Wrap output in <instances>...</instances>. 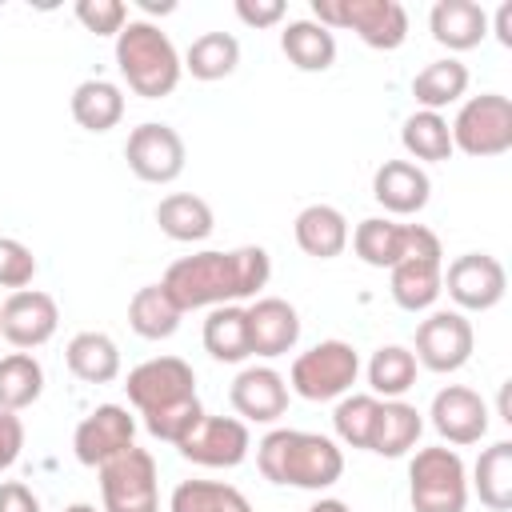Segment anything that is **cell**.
I'll use <instances>...</instances> for the list:
<instances>
[{
  "label": "cell",
  "instance_id": "3957f363",
  "mask_svg": "<svg viewBox=\"0 0 512 512\" xmlns=\"http://www.w3.org/2000/svg\"><path fill=\"white\" fill-rule=\"evenodd\" d=\"M256 468L264 480L304 492H324L344 476V452L332 436L276 428L256 444Z\"/></svg>",
  "mask_w": 512,
  "mask_h": 512
},
{
  "label": "cell",
  "instance_id": "f1b7e54d",
  "mask_svg": "<svg viewBox=\"0 0 512 512\" xmlns=\"http://www.w3.org/2000/svg\"><path fill=\"white\" fill-rule=\"evenodd\" d=\"M408 236H412V224H396V220H384V216H368V220L356 224L352 248H356V256H360L368 268H392V264L408 252Z\"/></svg>",
  "mask_w": 512,
  "mask_h": 512
},
{
  "label": "cell",
  "instance_id": "484cf974",
  "mask_svg": "<svg viewBox=\"0 0 512 512\" xmlns=\"http://www.w3.org/2000/svg\"><path fill=\"white\" fill-rule=\"evenodd\" d=\"M280 52L300 72H328L336 64V36L316 20H288L280 32Z\"/></svg>",
  "mask_w": 512,
  "mask_h": 512
},
{
  "label": "cell",
  "instance_id": "f35d334b",
  "mask_svg": "<svg viewBox=\"0 0 512 512\" xmlns=\"http://www.w3.org/2000/svg\"><path fill=\"white\" fill-rule=\"evenodd\" d=\"M32 276H36L32 248L24 240H16V236H0V288L20 292V288L32 284Z\"/></svg>",
  "mask_w": 512,
  "mask_h": 512
},
{
  "label": "cell",
  "instance_id": "7dc6e473",
  "mask_svg": "<svg viewBox=\"0 0 512 512\" xmlns=\"http://www.w3.org/2000/svg\"><path fill=\"white\" fill-rule=\"evenodd\" d=\"M64 512H96V508H92V504H68Z\"/></svg>",
  "mask_w": 512,
  "mask_h": 512
},
{
  "label": "cell",
  "instance_id": "603a6c76",
  "mask_svg": "<svg viewBox=\"0 0 512 512\" xmlns=\"http://www.w3.org/2000/svg\"><path fill=\"white\" fill-rule=\"evenodd\" d=\"M156 224L168 240L176 244H196V240H208L212 228H216V216L208 208L204 196H192V192H172L156 204Z\"/></svg>",
  "mask_w": 512,
  "mask_h": 512
},
{
  "label": "cell",
  "instance_id": "ac0fdd59",
  "mask_svg": "<svg viewBox=\"0 0 512 512\" xmlns=\"http://www.w3.org/2000/svg\"><path fill=\"white\" fill-rule=\"evenodd\" d=\"M228 400H232V408L244 424H272L288 412V384L276 368L252 364L232 380Z\"/></svg>",
  "mask_w": 512,
  "mask_h": 512
},
{
  "label": "cell",
  "instance_id": "8fae6325",
  "mask_svg": "<svg viewBox=\"0 0 512 512\" xmlns=\"http://www.w3.org/2000/svg\"><path fill=\"white\" fill-rule=\"evenodd\" d=\"M472 348H476L472 320L456 308H440L416 324V352L412 356L428 372H460L472 360Z\"/></svg>",
  "mask_w": 512,
  "mask_h": 512
},
{
  "label": "cell",
  "instance_id": "5bb4252c",
  "mask_svg": "<svg viewBox=\"0 0 512 512\" xmlns=\"http://www.w3.org/2000/svg\"><path fill=\"white\" fill-rule=\"evenodd\" d=\"M184 460L192 464H204V468H236L248 460V448H252V436H248V424L236 420V416H200L196 428L176 444Z\"/></svg>",
  "mask_w": 512,
  "mask_h": 512
},
{
  "label": "cell",
  "instance_id": "ee69618b",
  "mask_svg": "<svg viewBox=\"0 0 512 512\" xmlns=\"http://www.w3.org/2000/svg\"><path fill=\"white\" fill-rule=\"evenodd\" d=\"M496 40L504 48H512V4H500L496 8Z\"/></svg>",
  "mask_w": 512,
  "mask_h": 512
},
{
  "label": "cell",
  "instance_id": "7a4b0ae2",
  "mask_svg": "<svg viewBox=\"0 0 512 512\" xmlns=\"http://www.w3.org/2000/svg\"><path fill=\"white\" fill-rule=\"evenodd\" d=\"M124 388H128L132 408L144 416V428L156 440L172 444V448L204 416L200 396H196V372L180 356H156V360L136 364L128 372V384Z\"/></svg>",
  "mask_w": 512,
  "mask_h": 512
},
{
  "label": "cell",
  "instance_id": "1f68e13d",
  "mask_svg": "<svg viewBox=\"0 0 512 512\" xmlns=\"http://www.w3.org/2000/svg\"><path fill=\"white\" fill-rule=\"evenodd\" d=\"M472 488L484 508L508 512L512 508V440H496L480 452L472 468Z\"/></svg>",
  "mask_w": 512,
  "mask_h": 512
},
{
  "label": "cell",
  "instance_id": "8d00e7d4",
  "mask_svg": "<svg viewBox=\"0 0 512 512\" xmlns=\"http://www.w3.org/2000/svg\"><path fill=\"white\" fill-rule=\"evenodd\" d=\"M416 356L400 344H384L372 352L368 360V384H372V396H384V400H400L412 384H416Z\"/></svg>",
  "mask_w": 512,
  "mask_h": 512
},
{
  "label": "cell",
  "instance_id": "b9f144b4",
  "mask_svg": "<svg viewBox=\"0 0 512 512\" xmlns=\"http://www.w3.org/2000/svg\"><path fill=\"white\" fill-rule=\"evenodd\" d=\"M24 448V420L16 412H0V472L20 460Z\"/></svg>",
  "mask_w": 512,
  "mask_h": 512
},
{
  "label": "cell",
  "instance_id": "d590c367",
  "mask_svg": "<svg viewBox=\"0 0 512 512\" xmlns=\"http://www.w3.org/2000/svg\"><path fill=\"white\" fill-rule=\"evenodd\" d=\"M168 512H252L248 496L220 480H184L172 488Z\"/></svg>",
  "mask_w": 512,
  "mask_h": 512
},
{
  "label": "cell",
  "instance_id": "d6986e66",
  "mask_svg": "<svg viewBox=\"0 0 512 512\" xmlns=\"http://www.w3.org/2000/svg\"><path fill=\"white\" fill-rule=\"evenodd\" d=\"M244 312H248V348H252V356H268L272 360V356H284V352L296 348L300 316H296V308L288 300L260 296Z\"/></svg>",
  "mask_w": 512,
  "mask_h": 512
},
{
  "label": "cell",
  "instance_id": "4316f807",
  "mask_svg": "<svg viewBox=\"0 0 512 512\" xmlns=\"http://www.w3.org/2000/svg\"><path fill=\"white\" fill-rule=\"evenodd\" d=\"M200 340H204V352H208L212 360H220V364H240V360H248V356H252V348H248V312H244L240 304H220V308H212L208 320H204Z\"/></svg>",
  "mask_w": 512,
  "mask_h": 512
},
{
  "label": "cell",
  "instance_id": "7c38bea8",
  "mask_svg": "<svg viewBox=\"0 0 512 512\" xmlns=\"http://www.w3.org/2000/svg\"><path fill=\"white\" fill-rule=\"evenodd\" d=\"M124 160L128 168L144 180V184H172L180 172H184V136L172 128V124H140L128 132V144H124Z\"/></svg>",
  "mask_w": 512,
  "mask_h": 512
},
{
  "label": "cell",
  "instance_id": "ab89813d",
  "mask_svg": "<svg viewBox=\"0 0 512 512\" xmlns=\"http://www.w3.org/2000/svg\"><path fill=\"white\" fill-rule=\"evenodd\" d=\"M76 20L96 36H120L128 24V8L120 0H76Z\"/></svg>",
  "mask_w": 512,
  "mask_h": 512
},
{
  "label": "cell",
  "instance_id": "44dd1931",
  "mask_svg": "<svg viewBox=\"0 0 512 512\" xmlns=\"http://www.w3.org/2000/svg\"><path fill=\"white\" fill-rule=\"evenodd\" d=\"M432 40L448 52H468L488 36V12L476 0H436L428 12Z\"/></svg>",
  "mask_w": 512,
  "mask_h": 512
},
{
  "label": "cell",
  "instance_id": "ba28073f",
  "mask_svg": "<svg viewBox=\"0 0 512 512\" xmlns=\"http://www.w3.org/2000/svg\"><path fill=\"white\" fill-rule=\"evenodd\" d=\"M104 512H160V468L148 448L128 444L100 464Z\"/></svg>",
  "mask_w": 512,
  "mask_h": 512
},
{
  "label": "cell",
  "instance_id": "836d02e7",
  "mask_svg": "<svg viewBox=\"0 0 512 512\" xmlns=\"http://www.w3.org/2000/svg\"><path fill=\"white\" fill-rule=\"evenodd\" d=\"M44 392V368L32 352H8L0 360V412H24Z\"/></svg>",
  "mask_w": 512,
  "mask_h": 512
},
{
  "label": "cell",
  "instance_id": "f6af8a7d",
  "mask_svg": "<svg viewBox=\"0 0 512 512\" xmlns=\"http://www.w3.org/2000/svg\"><path fill=\"white\" fill-rule=\"evenodd\" d=\"M308 512H352V508H348L344 500H332V496H324V500H316Z\"/></svg>",
  "mask_w": 512,
  "mask_h": 512
},
{
  "label": "cell",
  "instance_id": "8992f818",
  "mask_svg": "<svg viewBox=\"0 0 512 512\" xmlns=\"http://www.w3.org/2000/svg\"><path fill=\"white\" fill-rule=\"evenodd\" d=\"M312 20L328 32L352 28L376 52H392L408 40V12L400 0H312Z\"/></svg>",
  "mask_w": 512,
  "mask_h": 512
},
{
  "label": "cell",
  "instance_id": "5b68a950",
  "mask_svg": "<svg viewBox=\"0 0 512 512\" xmlns=\"http://www.w3.org/2000/svg\"><path fill=\"white\" fill-rule=\"evenodd\" d=\"M388 292L404 312H428L444 292V248L424 224H412L408 252L388 268Z\"/></svg>",
  "mask_w": 512,
  "mask_h": 512
},
{
  "label": "cell",
  "instance_id": "4fadbf2b",
  "mask_svg": "<svg viewBox=\"0 0 512 512\" xmlns=\"http://www.w3.org/2000/svg\"><path fill=\"white\" fill-rule=\"evenodd\" d=\"M444 292L456 300V312H488L508 292V272L488 252H464L444 272Z\"/></svg>",
  "mask_w": 512,
  "mask_h": 512
},
{
  "label": "cell",
  "instance_id": "4dcf8cb0",
  "mask_svg": "<svg viewBox=\"0 0 512 512\" xmlns=\"http://www.w3.org/2000/svg\"><path fill=\"white\" fill-rule=\"evenodd\" d=\"M180 316L184 312L172 304V296L164 292V284H144L128 300V324L144 340H168V336H176Z\"/></svg>",
  "mask_w": 512,
  "mask_h": 512
},
{
  "label": "cell",
  "instance_id": "7402d4cb",
  "mask_svg": "<svg viewBox=\"0 0 512 512\" xmlns=\"http://www.w3.org/2000/svg\"><path fill=\"white\" fill-rule=\"evenodd\" d=\"M292 236H296V244H300L304 256H312V260H336L348 248V220L332 204H308V208H300V216L292 224Z\"/></svg>",
  "mask_w": 512,
  "mask_h": 512
},
{
  "label": "cell",
  "instance_id": "6da1fadb",
  "mask_svg": "<svg viewBox=\"0 0 512 512\" xmlns=\"http://www.w3.org/2000/svg\"><path fill=\"white\" fill-rule=\"evenodd\" d=\"M272 276V260L260 244H244L232 252H196V256H180L168 264L164 272V292L172 296V304L180 312H196V308H220V304H240L252 300Z\"/></svg>",
  "mask_w": 512,
  "mask_h": 512
},
{
  "label": "cell",
  "instance_id": "e575fe53",
  "mask_svg": "<svg viewBox=\"0 0 512 512\" xmlns=\"http://www.w3.org/2000/svg\"><path fill=\"white\" fill-rule=\"evenodd\" d=\"M400 144H404V152L412 156V164L416 160H424V164H440V160H448L456 148H452V132H448V120L440 116V112H412L408 120H404V128H400Z\"/></svg>",
  "mask_w": 512,
  "mask_h": 512
},
{
  "label": "cell",
  "instance_id": "9c48e42d",
  "mask_svg": "<svg viewBox=\"0 0 512 512\" xmlns=\"http://www.w3.org/2000/svg\"><path fill=\"white\" fill-rule=\"evenodd\" d=\"M360 376V352L348 340H320L308 352H300L292 360L288 372V388L300 400H336L344 396Z\"/></svg>",
  "mask_w": 512,
  "mask_h": 512
},
{
  "label": "cell",
  "instance_id": "277c9868",
  "mask_svg": "<svg viewBox=\"0 0 512 512\" xmlns=\"http://www.w3.org/2000/svg\"><path fill=\"white\" fill-rule=\"evenodd\" d=\"M116 68L124 84L144 100H164L176 92L184 64L168 32H160L152 20H128L116 36Z\"/></svg>",
  "mask_w": 512,
  "mask_h": 512
},
{
  "label": "cell",
  "instance_id": "d4e9b609",
  "mask_svg": "<svg viewBox=\"0 0 512 512\" xmlns=\"http://www.w3.org/2000/svg\"><path fill=\"white\" fill-rule=\"evenodd\" d=\"M420 432H424V416L416 412V404H404V400H380V416H376L368 452L396 460V456H404V452L416 448Z\"/></svg>",
  "mask_w": 512,
  "mask_h": 512
},
{
  "label": "cell",
  "instance_id": "83f0119b",
  "mask_svg": "<svg viewBox=\"0 0 512 512\" xmlns=\"http://www.w3.org/2000/svg\"><path fill=\"white\" fill-rule=\"evenodd\" d=\"M72 120L84 132H108L124 120V92L112 80H84L72 92Z\"/></svg>",
  "mask_w": 512,
  "mask_h": 512
},
{
  "label": "cell",
  "instance_id": "ffe728a7",
  "mask_svg": "<svg viewBox=\"0 0 512 512\" xmlns=\"http://www.w3.org/2000/svg\"><path fill=\"white\" fill-rule=\"evenodd\" d=\"M372 196L376 204H384L388 212L396 216H412L428 204L432 196V180L420 164L412 160H384L376 172H372Z\"/></svg>",
  "mask_w": 512,
  "mask_h": 512
},
{
  "label": "cell",
  "instance_id": "7bdbcfd3",
  "mask_svg": "<svg viewBox=\"0 0 512 512\" xmlns=\"http://www.w3.org/2000/svg\"><path fill=\"white\" fill-rule=\"evenodd\" d=\"M0 512H40V500L28 484L20 480H4L0 484Z\"/></svg>",
  "mask_w": 512,
  "mask_h": 512
},
{
  "label": "cell",
  "instance_id": "74e56055",
  "mask_svg": "<svg viewBox=\"0 0 512 512\" xmlns=\"http://www.w3.org/2000/svg\"><path fill=\"white\" fill-rule=\"evenodd\" d=\"M376 416H380V396H372V392H352V396H344V400L336 404V412H332L336 440L348 444V448H364V452H368Z\"/></svg>",
  "mask_w": 512,
  "mask_h": 512
},
{
  "label": "cell",
  "instance_id": "d6a6232c",
  "mask_svg": "<svg viewBox=\"0 0 512 512\" xmlns=\"http://www.w3.org/2000/svg\"><path fill=\"white\" fill-rule=\"evenodd\" d=\"M464 92H468V68L460 60H452V56L424 64L416 72V80H412V96H416V104L424 112H440V108L456 104Z\"/></svg>",
  "mask_w": 512,
  "mask_h": 512
},
{
  "label": "cell",
  "instance_id": "f546056e",
  "mask_svg": "<svg viewBox=\"0 0 512 512\" xmlns=\"http://www.w3.org/2000/svg\"><path fill=\"white\" fill-rule=\"evenodd\" d=\"M180 64H184V72L192 80H204V84L224 80L240 64V40L232 32H204V36H196L188 44V52L180 56Z\"/></svg>",
  "mask_w": 512,
  "mask_h": 512
},
{
  "label": "cell",
  "instance_id": "e0dca14e",
  "mask_svg": "<svg viewBox=\"0 0 512 512\" xmlns=\"http://www.w3.org/2000/svg\"><path fill=\"white\" fill-rule=\"evenodd\" d=\"M432 428L448 440V444H456V448H464V444H480L484 440V432H488V404L480 400V392H472V388H464V384H448V388H440L436 396H432Z\"/></svg>",
  "mask_w": 512,
  "mask_h": 512
},
{
  "label": "cell",
  "instance_id": "cb8c5ba5",
  "mask_svg": "<svg viewBox=\"0 0 512 512\" xmlns=\"http://www.w3.org/2000/svg\"><path fill=\"white\" fill-rule=\"evenodd\" d=\"M68 372L84 384H112L120 376V348L104 332H76L64 348Z\"/></svg>",
  "mask_w": 512,
  "mask_h": 512
},
{
  "label": "cell",
  "instance_id": "52a82bcc",
  "mask_svg": "<svg viewBox=\"0 0 512 512\" xmlns=\"http://www.w3.org/2000/svg\"><path fill=\"white\" fill-rule=\"evenodd\" d=\"M408 500L412 512H464L468 508V472L456 448H420L408 464Z\"/></svg>",
  "mask_w": 512,
  "mask_h": 512
},
{
  "label": "cell",
  "instance_id": "60d3db41",
  "mask_svg": "<svg viewBox=\"0 0 512 512\" xmlns=\"http://www.w3.org/2000/svg\"><path fill=\"white\" fill-rule=\"evenodd\" d=\"M284 0H236V16L248 24V28H272L284 20Z\"/></svg>",
  "mask_w": 512,
  "mask_h": 512
},
{
  "label": "cell",
  "instance_id": "bcb514c9",
  "mask_svg": "<svg viewBox=\"0 0 512 512\" xmlns=\"http://www.w3.org/2000/svg\"><path fill=\"white\" fill-rule=\"evenodd\" d=\"M140 8H144V12H172L176 4H172V0H164V4H156V0H140Z\"/></svg>",
  "mask_w": 512,
  "mask_h": 512
},
{
  "label": "cell",
  "instance_id": "30bf717a",
  "mask_svg": "<svg viewBox=\"0 0 512 512\" xmlns=\"http://www.w3.org/2000/svg\"><path fill=\"white\" fill-rule=\"evenodd\" d=\"M448 132H452V148H460L472 160L504 156L512 148V100L500 92H480L460 104Z\"/></svg>",
  "mask_w": 512,
  "mask_h": 512
},
{
  "label": "cell",
  "instance_id": "9a60e30c",
  "mask_svg": "<svg viewBox=\"0 0 512 512\" xmlns=\"http://www.w3.org/2000/svg\"><path fill=\"white\" fill-rule=\"evenodd\" d=\"M56 328H60V308L40 288H20L0 304V336L20 352L48 344Z\"/></svg>",
  "mask_w": 512,
  "mask_h": 512
},
{
  "label": "cell",
  "instance_id": "2e32d148",
  "mask_svg": "<svg viewBox=\"0 0 512 512\" xmlns=\"http://www.w3.org/2000/svg\"><path fill=\"white\" fill-rule=\"evenodd\" d=\"M136 440V420L124 404H96L72 432V452L84 468H100Z\"/></svg>",
  "mask_w": 512,
  "mask_h": 512
}]
</instances>
